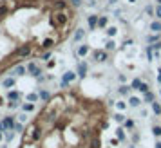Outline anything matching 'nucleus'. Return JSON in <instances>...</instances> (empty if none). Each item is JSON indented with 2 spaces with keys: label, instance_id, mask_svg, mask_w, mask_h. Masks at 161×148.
Here are the masks:
<instances>
[{
  "label": "nucleus",
  "instance_id": "nucleus-1",
  "mask_svg": "<svg viewBox=\"0 0 161 148\" xmlns=\"http://www.w3.org/2000/svg\"><path fill=\"white\" fill-rule=\"evenodd\" d=\"M67 22H69V15L63 11H56L55 15H53V24L56 25V27H63V25H67Z\"/></svg>",
  "mask_w": 161,
  "mask_h": 148
},
{
  "label": "nucleus",
  "instance_id": "nucleus-2",
  "mask_svg": "<svg viewBox=\"0 0 161 148\" xmlns=\"http://www.w3.org/2000/svg\"><path fill=\"white\" fill-rule=\"evenodd\" d=\"M76 76H78L76 72H72V71H67V72L63 74V78H62V87H63V89H65V87L69 85V83H72V81H74V79H76Z\"/></svg>",
  "mask_w": 161,
  "mask_h": 148
},
{
  "label": "nucleus",
  "instance_id": "nucleus-3",
  "mask_svg": "<svg viewBox=\"0 0 161 148\" xmlns=\"http://www.w3.org/2000/svg\"><path fill=\"white\" fill-rule=\"evenodd\" d=\"M27 72L31 74V76H35V78H38V76H42V69L35 63V62H31V63H27Z\"/></svg>",
  "mask_w": 161,
  "mask_h": 148
},
{
  "label": "nucleus",
  "instance_id": "nucleus-4",
  "mask_svg": "<svg viewBox=\"0 0 161 148\" xmlns=\"http://www.w3.org/2000/svg\"><path fill=\"white\" fill-rule=\"evenodd\" d=\"M31 45H22V47H18V49L15 51V56H29L31 54Z\"/></svg>",
  "mask_w": 161,
  "mask_h": 148
},
{
  "label": "nucleus",
  "instance_id": "nucleus-5",
  "mask_svg": "<svg viewBox=\"0 0 161 148\" xmlns=\"http://www.w3.org/2000/svg\"><path fill=\"white\" fill-rule=\"evenodd\" d=\"M4 125H5V128L8 130H15V126H16V119L15 116H8V117H4Z\"/></svg>",
  "mask_w": 161,
  "mask_h": 148
},
{
  "label": "nucleus",
  "instance_id": "nucleus-6",
  "mask_svg": "<svg viewBox=\"0 0 161 148\" xmlns=\"http://www.w3.org/2000/svg\"><path fill=\"white\" fill-rule=\"evenodd\" d=\"M98 15H89V16H87V24H89V29L91 31H94L96 27H98Z\"/></svg>",
  "mask_w": 161,
  "mask_h": 148
},
{
  "label": "nucleus",
  "instance_id": "nucleus-7",
  "mask_svg": "<svg viewBox=\"0 0 161 148\" xmlns=\"http://www.w3.org/2000/svg\"><path fill=\"white\" fill-rule=\"evenodd\" d=\"M87 71H89L87 63H85V62H80V63H78V72H76V74H78L80 78H85V76H87Z\"/></svg>",
  "mask_w": 161,
  "mask_h": 148
},
{
  "label": "nucleus",
  "instance_id": "nucleus-8",
  "mask_svg": "<svg viewBox=\"0 0 161 148\" xmlns=\"http://www.w3.org/2000/svg\"><path fill=\"white\" fill-rule=\"evenodd\" d=\"M25 72H27V67H25V65H16L15 69L11 71V74H13V76H24Z\"/></svg>",
  "mask_w": 161,
  "mask_h": 148
},
{
  "label": "nucleus",
  "instance_id": "nucleus-9",
  "mask_svg": "<svg viewBox=\"0 0 161 148\" xmlns=\"http://www.w3.org/2000/svg\"><path fill=\"white\" fill-rule=\"evenodd\" d=\"M94 60L96 62H105L107 58H109V54H107V51H94Z\"/></svg>",
  "mask_w": 161,
  "mask_h": 148
},
{
  "label": "nucleus",
  "instance_id": "nucleus-10",
  "mask_svg": "<svg viewBox=\"0 0 161 148\" xmlns=\"http://www.w3.org/2000/svg\"><path fill=\"white\" fill-rule=\"evenodd\" d=\"M67 4L65 0H55V2H53V7H55L56 11H63V9H67Z\"/></svg>",
  "mask_w": 161,
  "mask_h": 148
},
{
  "label": "nucleus",
  "instance_id": "nucleus-11",
  "mask_svg": "<svg viewBox=\"0 0 161 148\" xmlns=\"http://www.w3.org/2000/svg\"><path fill=\"white\" fill-rule=\"evenodd\" d=\"M15 83H16L15 76H9V78H5L4 81H2V85L5 87V89H13V87H15Z\"/></svg>",
  "mask_w": 161,
  "mask_h": 148
},
{
  "label": "nucleus",
  "instance_id": "nucleus-12",
  "mask_svg": "<svg viewBox=\"0 0 161 148\" xmlns=\"http://www.w3.org/2000/svg\"><path fill=\"white\" fill-rule=\"evenodd\" d=\"M40 137H42V128H40V125H35V128H33V136H31V139H33V141H38Z\"/></svg>",
  "mask_w": 161,
  "mask_h": 148
},
{
  "label": "nucleus",
  "instance_id": "nucleus-13",
  "mask_svg": "<svg viewBox=\"0 0 161 148\" xmlns=\"http://www.w3.org/2000/svg\"><path fill=\"white\" fill-rule=\"evenodd\" d=\"M89 51H91L89 45H80L78 49H76V54L78 56H87V54H89Z\"/></svg>",
  "mask_w": 161,
  "mask_h": 148
},
{
  "label": "nucleus",
  "instance_id": "nucleus-14",
  "mask_svg": "<svg viewBox=\"0 0 161 148\" xmlns=\"http://www.w3.org/2000/svg\"><path fill=\"white\" fill-rule=\"evenodd\" d=\"M150 31L156 33V35H161V22H159V20H156V22L150 24Z\"/></svg>",
  "mask_w": 161,
  "mask_h": 148
},
{
  "label": "nucleus",
  "instance_id": "nucleus-15",
  "mask_svg": "<svg viewBox=\"0 0 161 148\" xmlns=\"http://www.w3.org/2000/svg\"><path fill=\"white\" fill-rule=\"evenodd\" d=\"M55 43H56V42H55V38H45L40 47H42V49H51V47L55 45Z\"/></svg>",
  "mask_w": 161,
  "mask_h": 148
},
{
  "label": "nucleus",
  "instance_id": "nucleus-16",
  "mask_svg": "<svg viewBox=\"0 0 161 148\" xmlns=\"http://www.w3.org/2000/svg\"><path fill=\"white\" fill-rule=\"evenodd\" d=\"M8 99H9V101H18V99H20V92L18 90H9L8 92Z\"/></svg>",
  "mask_w": 161,
  "mask_h": 148
},
{
  "label": "nucleus",
  "instance_id": "nucleus-17",
  "mask_svg": "<svg viewBox=\"0 0 161 148\" xmlns=\"http://www.w3.org/2000/svg\"><path fill=\"white\" fill-rule=\"evenodd\" d=\"M107 24H109V18H107V16H100V18H98V27H100V29H105Z\"/></svg>",
  "mask_w": 161,
  "mask_h": 148
},
{
  "label": "nucleus",
  "instance_id": "nucleus-18",
  "mask_svg": "<svg viewBox=\"0 0 161 148\" xmlns=\"http://www.w3.org/2000/svg\"><path fill=\"white\" fill-rule=\"evenodd\" d=\"M85 36V31L83 29H76V33H74V36H72V40H74V42H80V40H82Z\"/></svg>",
  "mask_w": 161,
  "mask_h": 148
},
{
  "label": "nucleus",
  "instance_id": "nucleus-19",
  "mask_svg": "<svg viewBox=\"0 0 161 148\" xmlns=\"http://www.w3.org/2000/svg\"><path fill=\"white\" fill-rule=\"evenodd\" d=\"M38 98L42 99V101H47V99L51 98V94H49V90H44V89H42V90L38 92Z\"/></svg>",
  "mask_w": 161,
  "mask_h": 148
},
{
  "label": "nucleus",
  "instance_id": "nucleus-20",
  "mask_svg": "<svg viewBox=\"0 0 161 148\" xmlns=\"http://www.w3.org/2000/svg\"><path fill=\"white\" fill-rule=\"evenodd\" d=\"M129 103H130V107H134V109H136V107H139V105H141V99H139V98H136V96H130Z\"/></svg>",
  "mask_w": 161,
  "mask_h": 148
},
{
  "label": "nucleus",
  "instance_id": "nucleus-21",
  "mask_svg": "<svg viewBox=\"0 0 161 148\" xmlns=\"http://www.w3.org/2000/svg\"><path fill=\"white\" fill-rule=\"evenodd\" d=\"M152 112L156 114V116H161V105L158 101H152Z\"/></svg>",
  "mask_w": 161,
  "mask_h": 148
},
{
  "label": "nucleus",
  "instance_id": "nucleus-22",
  "mask_svg": "<svg viewBox=\"0 0 161 148\" xmlns=\"http://www.w3.org/2000/svg\"><path fill=\"white\" fill-rule=\"evenodd\" d=\"M141 79L139 78H136V79H132V83H130V89H136V90H139V87H141Z\"/></svg>",
  "mask_w": 161,
  "mask_h": 148
},
{
  "label": "nucleus",
  "instance_id": "nucleus-23",
  "mask_svg": "<svg viewBox=\"0 0 161 148\" xmlns=\"http://www.w3.org/2000/svg\"><path fill=\"white\" fill-rule=\"evenodd\" d=\"M116 137H118L119 141H125V139H127L125 130H123V128H116Z\"/></svg>",
  "mask_w": 161,
  "mask_h": 148
},
{
  "label": "nucleus",
  "instance_id": "nucleus-24",
  "mask_svg": "<svg viewBox=\"0 0 161 148\" xmlns=\"http://www.w3.org/2000/svg\"><path fill=\"white\" fill-rule=\"evenodd\" d=\"M152 101H154V94L149 90V92H147L145 96H143V103H152Z\"/></svg>",
  "mask_w": 161,
  "mask_h": 148
},
{
  "label": "nucleus",
  "instance_id": "nucleus-25",
  "mask_svg": "<svg viewBox=\"0 0 161 148\" xmlns=\"http://www.w3.org/2000/svg\"><path fill=\"white\" fill-rule=\"evenodd\" d=\"M145 51H147V56H149V62H152V60H154V49H152V45H147Z\"/></svg>",
  "mask_w": 161,
  "mask_h": 148
},
{
  "label": "nucleus",
  "instance_id": "nucleus-26",
  "mask_svg": "<svg viewBox=\"0 0 161 148\" xmlns=\"http://www.w3.org/2000/svg\"><path fill=\"white\" fill-rule=\"evenodd\" d=\"M22 110L24 112H33V110H35V103H24L22 105Z\"/></svg>",
  "mask_w": 161,
  "mask_h": 148
},
{
  "label": "nucleus",
  "instance_id": "nucleus-27",
  "mask_svg": "<svg viewBox=\"0 0 161 148\" xmlns=\"http://www.w3.org/2000/svg\"><path fill=\"white\" fill-rule=\"evenodd\" d=\"M129 89H130V87H127V85H121V87L118 89V94H121V96H127V94L130 92Z\"/></svg>",
  "mask_w": 161,
  "mask_h": 148
},
{
  "label": "nucleus",
  "instance_id": "nucleus-28",
  "mask_svg": "<svg viewBox=\"0 0 161 148\" xmlns=\"http://www.w3.org/2000/svg\"><path fill=\"white\" fill-rule=\"evenodd\" d=\"M123 126H125V128H129V130H132L134 126H136V123H134L132 119H125V123H123Z\"/></svg>",
  "mask_w": 161,
  "mask_h": 148
},
{
  "label": "nucleus",
  "instance_id": "nucleus-29",
  "mask_svg": "<svg viewBox=\"0 0 161 148\" xmlns=\"http://www.w3.org/2000/svg\"><path fill=\"white\" fill-rule=\"evenodd\" d=\"M89 148H100V139L98 137H92L91 143H89Z\"/></svg>",
  "mask_w": 161,
  "mask_h": 148
},
{
  "label": "nucleus",
  "instance_id": "nucleus-30",
  "mask_svg": "<svg viewBox=\"0 0 161 148\" xmlns=\"http://www.w3.org/2000/svg\"><path fill=\"white\" fill-rule=\"evenodd\" d=\"M152 134H154V136H156V137H161V126L154 125V126H152Z\"/></svg>",
  "mask_w": 161,
  "mask_h": 148
},
{
  "label": "nucleus",
  "instance_id": "nucleus-31",
  "mask_svg": "<svg viewBox=\"0 0 161 148\" xmlns=\"http://www.w3.org/2000/svg\"><path fill=\"white\" fill-rule=\"evenodd\" d=\"M114 121L116 123H125V116L123 114H114Z\"/></svg>",
  "mask_w": 161,
  "mask_h": 148
},
{
  "label": "nucleus",
  "instance_id": "nucleus-32",
  "mask_svg": "<svg viewBox=\"0 0 161 148\" xmlns=\"http://www.w3.org/2000/svg\"><path fill=\"white\" fill-rule=\"evenodd\" d=\"M38 99H40L38 94H27V101L29 103H35V101H38Z\"/></svg>",
  "mask_w": 161,
  "mask_h": 148
},
{
  "label": "nucleus",
  "instance_id": "nucleus-33",
  "mask_svg": "<svg viewBox=\"0 0 161 148\" xmlns=\"http://www.w3.org/2000/svg\"><path fill=\"white\" fill-rule=\"evenodd\" d=\"M4 137H5V141H11L13 137H15V132H13V130H5V134H4Z\"/></svg>",
  "mask_w": 161,
  "mask_h": 148
},
{
  "label": "nucleus",
  "instance_id": "nucleus-34",
  "mask_svg": "<svg viewBox=\"0 0 161 148\" xmlns=\"http://www.w3.org/2000/svg\"><path fill=\"white\" fill-rule=\"evenodd\" d=\"M147 42H152V43H156V42H161V40H159V35H154V36H147Z\"/></svg>",
  "mask_w": 161,
  "mask_h": 148
},
{
  "label": "nucleus",
  "instance_id": "nucleus-35",
  "mask_svg": "<svg viewBox=\"0 0 161 148\" xmlns=\"http://www.w3.org/2000/svg\"><path fill=\"white\" fill-rule=\"evenodd\" d=\"M145 13H147V15H150V16H152V15H156V9H154L152 5H147V7H145Z\"/></svg>",
  "mask_w": 161,
  "mask_h": 148
},
{
  "label": "nucleus",
  "instance_id": "nucleus-36",
  "mask_svg": "<svg viewBox=\"0 0 161 148\" xmlns=\"http://www.w3.org/2000/svg\"><path fill=\"white\" fill-rule=\"evenodd\" d=\"M150 89H149V85H147V83H141V87H139V92H143V94H147V92H149Z\"/></svg>",
  "mask_w": 161,
  "mask_h": 148
},
{
  "label": "nucleus",
  "instance_id": "nucleus-37",
  "mask_svg": "<svg viewBox=\"0 0 161 148\" xmlns=\"http://www.w3.org/2000/svg\"><path fill=\"white\" fill-rule=\"evenodd\" d=\"M116 107H118L119 110H125V109H127V103H125V101H116Z\"/></svg>",
  "mask_w": 161,
  "mask_h": 148
},
{
  "label": "nucleus",
  "instance_id": "nucleus-38",
  "mask_svg": "<svg viewBox=\"0 0 161 148\" xmlns=\"http://www.w3.org/2000/svg\"><path fill=\"white\" fill-rule=\"evenodd\" d=\"M116 33H118V29H116V27H109V29H107V35H109V36H114Z\"/></svg>",
  "mask_w": 161,
  "mask_h": 148
},
{
  "label": "nucleus",
  "instance_id": "nucleus-39",
  "mask_svg": "<svg viewBox=\"0 0 161 148\" xmlns=\"http://www.w3.org/2000/svg\"><path fill=\"white\" fill-rule=\"evenodd\" d=\"M114 47H116V43H114V42H107V45H105V49H107V51H112Z\"/></svg>",
  "mask_w": 161,
  "mask_h": 148
},
{
  "label": "nucleus",
  "instance_id": "nucleus-40",
  "mask_svg": "<svg viewBox=\"0 0 161 148\" xmlns=\"http://www.w3.org/2000/svg\"><path fill=\"white\" fill-rule=\"evenodd\" d=\"M156 16H158V20H161V4L156 5Z\"/></svg>",
  "mask_w": 161,
  "mask_h": 148
},
{
  "label": "nucleus",
  "instance_id": "nucleus-41",
  "mask_svg": "<svg viewBox=\"0 0 161 148\" xmlns=\"http://www.w3.org/2000/svg\"><path fill=\"white\" fill-rule=\"evenodd\" d=\"M71 5L72 7H80V5H82V0H71Z\"/></svg>",
  "mask_w": 161,
  "mask_h": 148
},
{
  "label": "nucleus",
  "instance_id": "nucleus-42",
  "mask_svg": "<svg viewBox=\"0 0 161 148\" xmlns=\"http://www.w3.org/2000/svg\"><path fill=\"white\" fill-rule=\"evenodd\" d=\"M152 49L156 51V52H159V49H161V42H156V43H152Z\"/></svg>",
  "mask_w": 161,
  "mask_h": 148
},
{
  "label": "nucleus",
  "instance_id": "nucleus-43",
  "mask_svg": "<svg viewBox=\"0 0 161 148\" xmlns=\"http://www.w3.org/2000/svg\"><path fill=\"white\" fill-rule=\"evenodd\" d=\"M8 107H9L11 110H13V109H16V107H18V101H9V103H8Z\"/></svg>",
  "mask_w": 161,
  "mask_h": 148
},
{
  "label": "nucleus",
  "instance_id": "nucleus-44",
  "mask_svg": "<svg viewBox=\"0 0 161 148\" xmlns=\"http://www.w3.org/2000/svg\"><path fill=\"white\" fill-rule=\"evenodd\" d=\"M49 56H51V52L47 51V52H44V54H42V56H40V60H47Z\"/></svg>",
  "mask_w": 161,
  "mask_h": 148
},
{
  "label": "nucleus",
  "instance_id": "nucleus-45",
  "mask_svg": "<svg viewBox=\"0 0 161 148\" xmlns=\"http://www.w3.org/2000/svg\"><path fill=\"white\" fill-rule=\"evenodd\" d=\"M118 79H119V81H121V83H125V81H127V78H125V74H119V76H118Z\"/></svg>",
  "mask_w": 161,
  "mask_h": 148
},
{
  "label": "nucleus",
  "instance_id": "nucleus-46",
  "mask_svg": "<svg viewBox=\"0 0 161 148\" xmlns=\"http://www.w3.org/2000/svg\"><path fill=\"white\" fill-rule=\"evenodd\" d=\"M15 130H16V132H22V130H24V126L20 125V123H16V126H15Z\"/></svg>",
  "mask_w": 161,
  "mask_h": 148
},
{
  "label": "nucleus",
  "instance_id": "nucleus-47",
  "mask_svg": "<svg viewBox=\"0 0 161 148\" xmlns=\"http://www.w3.org/2000/svg\"><path fill=\"white\" fill-rule=\"evenodd\" d=\"M8 128H5V125H4V121H0V132H5Z\"/></svg>",
  "mask_w": 161,
  "mask_h": 148
},
{
  "label": "nucleus",
  "instance_id": "nucleus-48",
  "mask_svg": "<svg viewBox=\"0 0 161 148\" xmlns=\"http://www.w3.org/2000/svg\"><path fill=\"white\" fill-rule=\"evenodd\" d=\"M132 141H134V143H138V141H139V136H138V134H134V136H132Z\"/></svg>",
  "mask_w": 161,
  "mask_h": 148
},
{
  "label": "nucleus",
  "instance_id": "nucleus-49",
  "mask_svg": "<svg viewBox=\"0 0 161 148\" xmlns=\"http://www.w3.org/2000/svg\"><path fill=\"white\" fill-rule=\"evenodd\" d=\"M158 83H161V69H158Z\"/></svg>",
  "mask_w": 161,
  "mask_h": 148
},
{
  "label": "nucleus",
  "instance_id": "nucleus-50",
  "mask_svg": "<svg viewBox=\"0 0 161 148\" xmlns=\"http://www.w3.org/2000/svg\"><path fill=\"white\" fill-rule=\"evenodd\" d=\"M154 148H161V143H159V141L156 143V146H154Z\"/></svg>",
  "mask_w": 161,
  "mask_h": 148
},
{
  "label": "nucleus",
  "instance_id": "nucleus-51",
  "mask_svg": "<svg viewBox=\"0 0 161 148\" xmlns=\"http://www.w3.org/2000/svg\"><path fill=\"white\" fill-rule=\"evenodd\" d=\"M4 139V132H0V141H2Z\"/></svg>",
  "mask_w": 161,
  "mask_h": 148
},
{
  "label": "nucleus",
  "instance_id": "nucleus-52",
  "mask_svg": "<svg viewBox=\"0 0 161 148\" xmlns=\"http://www.w3.org/2000/svg\"><path fill=\"white\" fill-rule=\"evenodd\" d=\"M129 2H130V4H134V2H136V0H129Z\"/></svg>",
  "mask_w": 161,
  "mask_h": 148
},
{
  "label": "nucleus",
  "instance_id": "nucleus-53",
  "mask_svg": "<svg viewBox=\"0 0 161 148\" xmlns=\"http://www.w3.org/2000/svg\"><path fill=\"white\" fill-rule=\"evenodd\" d=\"M0 105H2V98H0Z\"/></svg>",
  "mask_w": 161,
  "mask_h": 148
}]
</instances>
